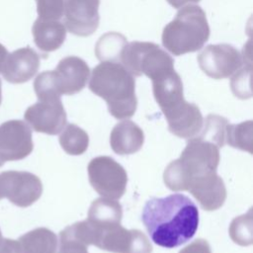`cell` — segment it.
<instances>
[{"label":"cell","instance_id":"obj_24","mask_svg":"<svg viewBox=\"0 0 253 253\" xmlns=\"http://www.w3.org/2000/svg\"><path fill=\"white\" fill-rule=\"evenodd\" d=\"M253 122H243L238 125L227 124L225 130V143L234 148L252 153Z\"/></svg>","mask_w":253,"mask_h":253},{"label":"cell","instance_id":"obj_18","mask_svg":"<svg viewBox=\"0 0 253 253\" xmlns=\"http://www.w3.org/2000/svg\"><path fill=\"white\" fill-rule=\"evenodd\" d=\"M144 133L133 122L126 120L117 124L110 135V144L114 152L128 155L137 152L143 145Z\"/></svg>","mask_w":253,"mask_h":253},{"label":"cell","instance_id":"obj_28","mask_svg":"<svg viewBox=\"0 0 253 253\" xmlns=\"http://www.w3.org/2000/svg\"><path fill=\"white\" fill-rule=\"evenodd\" d=\"M37 12L42 20L59 21L64 15L66 0H36Z\"/></svg>","mask_w":253,"mask_h":253},{"label":"cell","instance_id":"obj_3","mask_svg":"<svg viewBox=\"0 0 253 253\" xmlns=\"http://www.w3.org/2000/svg\"><path fill=\"white\" fill-rule=\"evenodd\" d=\"M218 162L219 147L196 136L189 139L180 157L166 167L164 183L172 191H188L192 180L216 171Z\"/></svg>","mask_w":253,"mask_h":253},{"label":"cell","instance_id":"obj_5","mask_svg":"<svg viewBox=\"0 0 253 253\" xmlns=\"http://www.w3.org/2000/svg\"><path fill=\"white\" fill-rule=\"evenodd\" d=\"M88 245H95L113 253H151L147 236L138 229H126L120 224L95 226L87 219L82 221Z\"/></svg>","mask_w":253,"mask_h":253},{"label":"cell","instance_id":"obj_36","mask_svg":"<svg viewBox=\"0 0 253 253\" xmlns=\"http://www.w3.org/2000/svg\"><path fill=\"white\" fill-rule=\"evenodd\" d=\"M3 198V196H2V193H1V189H0V200Z\"/></svg>","mask_w":253,"mask_h":253},{"label":"cell","instance_id":"obj_29","mask_svg":"<svg viewBox=\"0 0 253 253\" xmlns=\"http://www.w3.org/2000/svg\"><path fill=\"white\" fill-rule=\"evenodd\" d=\"M251 64L247 67H241L233 76L231 80V89L233 94L240 99H247L251 97L250 89Z\"/></svg>","mask_w":253,"mask_h":253},{"label":"cell","instance_id":"obj_27","mask_svg":"<svg viewBox=\"0 0 253 253\" xmlns=\"http://www.w3.org/2000/svg\"><path fill=\"white\" fill-rule=\"evenodd\" d=\"M87 247L88 245L77 236L71 225L60 231L58 253H89Z\"/></svg>","mask_w":253,"mask_h":253},{"label":"cell","instance_id":"obj_32","mask_svg":"<svg viewBox=\"0 0 253 253\" xmlns=\"http://www.w3.org/2000/svg\"><path fill=\"white\" fill-rule=\"evenodd\" d=\"M172 7L176 9H180L183 6H186L187 4H192V3H198L201 0H166Z\"/></svg>","mask_w":253,"mask_h":253},{"label":"cell","instance_id":"obj_11","mask_svg":"<svg viewBox=\"0 0 253 253\" xmlns=\"http://www.w3.org/2000/svg\"><path fill=\"white\" fill-rule=\"evenodd\" d=\"M24 118L34 130L51 135L61 132L67 123L60 99L39 100L26 110Z\"/></svg>","mask_w":253,"mask_h":253},{"label":"cell","instance_id":"obj_22","mask_svg":"<svg viewBox=\"0 0 253 253\" xmlns=\"http://www.w3.org/2000/svg\"><path fill=\"white\" fill-rule=\"evenodd\" d=\"M127 44L124 35L110 32L103 35L96 43L95 54L100 61L120 62L121 53Z\"/></svg>","mask_w":253,"mask_h":253},{"label":"cell","instance_id":"obj_34","mask_svg":"<svg viewBox=\"0 0 253 253\" xmlns=\"http://www.w3.org/2000/svg\"><path fill=\"white\" fill-rule=\"evenodd\" d=\"M2 101V91H1V80H0V104Z\"/></svg>","mask_w":253,"mask_h":253},{"label":"cell","instance_id":"obj_12","mask_svg":"<svg viewBox=\"0 0 253 253\" xmlns=\"http://www.w3.org/2000/svg\"><path fill=\"white\" fill-rule=\"evenodd\" d=\"M100 0H66L64 26L78 37H89L99 27Z\"/></svg>","mask_w":253,"mask_h":253},{"label":"cell","instance_id":"obj_17","mask_svg":"<svg viewBox=\"0 0 253 253\" xmlns=\"http://www.w3.org/2000/svg\"><path fill=\"white\" fill-rule=\"evenodd\" d=\"M152 89L155 101L163 114L185 101L182 79L175 69L163 72L153 78Z\"/></svg>","mask_w":253,"mask_h":253},{"label":"cell","instance_id":"obj_30","mask_svg":"<svg viewBox=\"0 0 253 253\" xmlns=\"http://www.w3.org/2000/svg\"><path fill=\"white\" fill-rule=\"evenodd\" d=\"M179 253H211V249L207 240L199 238L187 245Z\"/></svg>","mask_w":253,"mask_h":253},{"label":"cell","instance_id":"obj_37","mask_svg":"<svg viewBox=\"0 0 253 253\" xmlns=\"http://www.w3.org/2000/svg\"><path fill=\"white\" fill-rule=\"evenodd\" d=\"M1 238H2V237H1V231H0V239H1Z\"/></svg>","mask_w":253,"mask_h":253},{"label":"cell","instance_id":"obj_10","mask_svg":"<svg viewBox=\"0 0 253 253\" xmlns=\"http://www.w3.org/2000/svg\"><path fill=\"white\" fill-rule=\"evenodd\" d=\"M33 148L32 130L28 124L12 120L0 126V159L4 163L24 159Z\"/></svg>","mask_w":253,"mask_h":253},{"label":"cell","instance_id":"obj_23","mask_svg":"<svg viewBox=\"0 0 253 253\" xmlns=\"http://www.w3.org/2000/svg\"><path fill=\"white\" fill-rule=\"evenodd\" d=\"M59 135L62 149L70 155L83 154L89 145V136L85 130L74 124L66 126Z\"/></svg>","mask_w":253,"mask_h":253},{"label":"cell","instance_id":"obj_13","mask_svg":"<svg viewBox=\"0 0 253 253\" xmlns=\"http://www.w3.org/2000/svg\"><path fill=\"white\" fill-rule=\"evenodd\" d=\"M51 74L56 91L60 96L74 95L86 86L90 68L82 58L69 55L59 60L56 68L51 70Z\"/></svg>","mask_w":253,"mask_h":253},{"label":"cell","instance_id":"obj_19","mask_svg":"<svg viewBox=\"0 0 253 253\" xmlns=\"http://www.w3.org/2000/svg\"><path fill=\"white\" fill-rule=\"evenodd\" d=\"M36 45L43 52L58 49L66 38V28L60 21L42 20L38 18L32 28Z\"/></svg>","mask_w":253,"mask_h":253},{"label":"cell","instance_id":"obj_31","mask_svg":"<svg viewBox=\"0 0 253 253\" xmlns=\"http://www.w3.org/2000/svg\"><path fill=\"white\" fill-rule=\"evenodd\" d=\"M0 253H20V247L17 240L8 238L0 239Z\"/></svg>","mask_w":253,"mask_h":253},{"label":"cell","instance_id":"obj_14","mask_svg":"<svg viewBox=\"0 0 253 253\" xmlns=\"http://www.w3.org/2000/svg\"><path fill=\"white\" fill-rule=\"evenodd\" d=\"M40 65L41 59L38 52L26 46L8 53L1 72L6 81L20 84L32 79L37 74Z\"/></svg>","mask_w":253,"mask_h":253},{"label":"cell","instance_id":"obj_1","mask_svg":"<svg viewBox=\"0 0 253 253\" xmlns=\"http://www.w3.org/2000/svg\"><path fill=\"white\" fill-rule=\"evenodd\" d=\"M141 220L155 244L174 248L195 235L199 225V211L187 196L173 194L149 199L143 207Z\"/></svg>","mask_w":253,"mask_h":253},{"label":"cell","instance_id":"obj_35","mask_svg":"<svg viewBox=\"0 0 253 253\" xmlns=\"http://www.w3.org/2000/svg\"><path fill=\"white\" fill-rule=\"evenodd\" d=\"M3 164H4V162H3V161L0 159V167H1Z\"/></svg>","mask_w":253,"mask_h":253},{"label":"cell","instance_id":"obj_26","mask_svg":"<svg viewBox=\"0 0 253 253\" xmlns=\"http://www.w3.org/2000/svg\"><path fill=\"white\" fill-rule=\"evenodd\" d=\"M229 235L231 239L242 246L252 243V213H248L234 218L229 227Z\"/></svg>","mask_w":253,"mask_h":253},{"label":"cell","instance_id":"obj_20","mask_svg":"<svg viewBox=\"0 0 253 253\" xmlns=\"http://www.w3.org/2000/svg\"><path fill=\"white\" fill-rule=\"evenodd\" d=\"M20 253H56L57 237L54 232L39 227L22 235L18 240Z\"/></svg>","mask_w":253,"mask_h":253},{"label":"cell","instance_id":"obj_33","mask_svg":"<svg viewBox=\"0 0 253 253\" xmlns=\"http://www.w3.org/2000/svg\"><path fill=\"white\" fill-rule=\"evenodd\" d=\"M8 55V50L6 49V47L0 43V72L2 71V68L4 66L6 57Z\"/></svg>","mask_w":253,"mask_h":253},{"label":"cell","instance_id":"obj_4","mask_svg":"<svg viewBox=\"0 0 253 253\" xmlns=\"http://www.w3.org/2000/svg\"><path fill=\"white\" fill-rule=\"evenodd\" d=\"M210 26L205 11L198 5L183 6L162 32L163 46L179 56L201 49L210 38Z\"/></svg>","mask_w":253,"mask_h":253},{"label":"cell","instance_id":"obj_16","mask_svg":"<svg viewBox=\"0 0 253 253\" xmlns=\"http://www.w3.org/2000/svg\"><path fill=\"white\" fill-rule=\"evenodd\" d=\"M169 130L178 137L191 139L202 130L204 119L199 107L186 100L164 114Z\"/></svg>","mask_w":253,"mask_h":253},{"label":"cell","instance_id":"obj_2","mask_svg":"<svg viewBox=\"0 0 253 253\" xmlns=\"http://www.w3.org/2000/svg\"><path fill=\"white\" fill-rule=\"evenodd\" d=\"M89 89L106 101L110 114L116 119L126 120L134 115L135 79L122 63L101 61L92 70Z\"/></svg>","mask_w":253,"mask_h":253},{"label":"cell","instance_id":"obj_15","mask_svg":"<svg viewBox=\"0 0 253 253\" xmlns=\"http://www.w3.org/2000/svg\"><path fill=\"white\" fill-rule=\"evenodd\" d=\"M188 191L206 211H215L226 200V188L216 171H211L192 180Z\"/></svg>","mask_w":253,"mask_h":253},{"label":"cell","instance_id":"obj_8","mask_svg":"<svg viewBox=\"0 0 253 253\" xmlns=\"http://www.w3.org/2000/svg\"><path fill=\"white\" fill-rule=\"evenodd\" d=\"M201 70L212 79H224L235 74L245 63L241 52L231 44L207 45L197 56Z\"/></svg>","mask_w":253,"mask_h":253},{"label":"cell","instance_id":"obj_7","mask_svg":"<svg viewBox=\"0 0 253 253\" xmlns=\"http://www.w3.org/2000/svg\"><path fill=\"white\" fill-rule=\"evenodd\" d=\"M89 182L103 198L118 200L126 192L127 175L125 168L109 156L93 158L88 165Z\"/></svg>","mask_w":253,"mask_h":253},{"label":"cell","instance_id":"obj_9","mask_svg":"<svg viewBox=\"0 0 253 253\" xmlns=\"http://www.w3.org/2000/svg\"><path fill=\"white\" fill-rule=\"evenodd\" d=\"M0 189L3 198L18 207L27 208L41 198L42 184L30 172L6 171L0 173Z\"/></svg>","mask_w":253,"mask_h":253},{"label":"cell","instance_id":"obj_21","mask_svg":"<svg viewBox=\"0 0 253 253\" xmlns=\"http://www.w3.org/2000/svg\"><path fill=\"white\" fill-rule=\"evenodd\" d=\"M123 217V209L119 202L107 198L96 199L88 211L87 220L95 226H109L120 224Z\"/></svg>","mask_w":253,"mask_h":253},{"label":"cell","instance_id":"obj_6","mask_svg":"<svg viewBox=\"0 0 253 253\" xmlns=\"http://www.w3.org/2000/svg\"><path fill=\"white\" fill-rule=\"evenodd\" d=\"M120 63L133 76L146 75L151 80L163 72L174 69V60L158 44L149 42L127 43L120 57Z\"/></svg>","mask_w":253,"mask_h":253},{"label":"cell","instance_id":"obj_25","mask_svg":"<svg viewBox=\"0 0 253 253\" xmlns=\"http://www.w3.org/2000/svg\"><path fill=\"white\" fill-rule=\"evenodd\" d=\"M228 121L223 117L218 115H209L197 137L211 141L218 147H222L225 144V130Z\"/></svg>","mask_w":253,"mask_h":253}]
</instances>
